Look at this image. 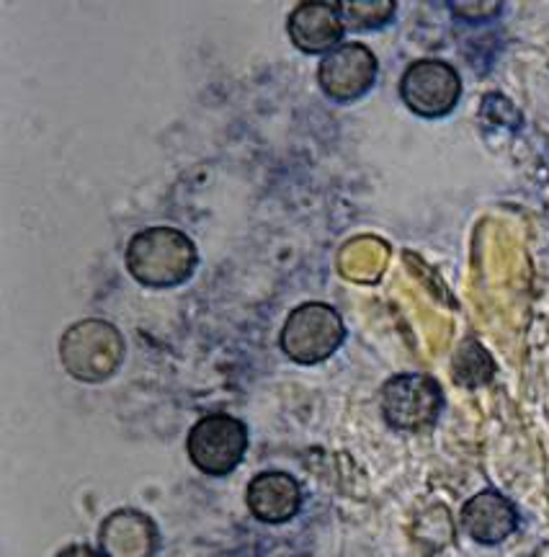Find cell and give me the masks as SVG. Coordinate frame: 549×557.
I'll return each instance as SVG.
<instances>
[{
  "instance_id": "cell-1",
  "label": "cell",
  "mask_w": 549,
  "mask_h": 557,
  "mask_svg": "<svg viewBox=\"0 0 549 557\" xmlns=\"http://www.w3.org/2000/svg\"><path fill=\"white\" fill-rule=\"evenodd\" d=\"M197 246L176 227H150L137 233L127 246L129 274L152 289L184 284L197 269Z\"/></svg>"
},
{
  "instance_id": "cell-2",
  "label": "cell",
  "mask_w": 549,
  "mask_h": 557,
  "mask_svg": "<svg viewBox=\"0 0 549 557\" xmlns=\"http://www.w3.org/2000/svg\"><path fill=\"white\" fill-rule=\"evenodd\" d=\"M122 333L107 320L88 318L71 325L60 338V361L67 374L80 382H103L114 377L124 361Z\"/></svg>"
},
{
  "instance_id": "cell-3",
  "label": "cell",
  "mask_w": 549,
  "mask_h": 557,
  "mask_svg": "<svg viewBox=\"0 0 549 557\" xmlns=\"http://www.w3.org/2000/svg\"><path fill=\"white\" fill-rule=\"evenodd\" d=\"M346 325L336 308L325 302H304L289 312L282 331L284 354L297 364H320L338 351Z\"/></svg>"
},
{
  "instance_id": "cell-4",
  "label": "cell",
  "mask_w": 549,
  "mask_h": 557,
  "mask_svg": "<svg viewBox=\"0 0 549 557\" xmlns=\"http://www.w3.org/2000/svg\"><path fill=\"white\" fill-rule=\"evenodd\" d=\"M186 451H189L194 468L204 475H230L248 451L246 423L227 413L199 418L186 438Z\"/></svg>"
},
{
  "instance_id": "cell-5",
  "label": "cell",
  "mask_w": 549,
  "mask_h": 557,
  "mask_svg": "<svg viewBox=\"0 0 549 557\" xmlns=\"http://www.w3.org/2000/svg\"><path fill=\"white\" fill-rule=\"evenodd\" d=\"M385 421L398 431H423L434 426L444 408L439 382L428 374H395L379 395Z\"/></svg>"
},
{
  "instance_id": "cell-6",
  "label": "cell",
  "mask_w": 549,
  "mask_h": 557,
  "mask_svg": "<svg viewBox=\"0 0 549 557\" xmlns=\"http://www.w3.org/2000/svg\"><path fill=\"white\" fill-rule=\"evenodd\" d=\"M400 96L413 114L439 120L454 111L462 96V78L444 60H415L400 78Z\"/></svg>"
},
{
  "instance_id": "cell-7",
  "label": "cell",
  "mask_w": 549,
  "mask_h": 557,
  "mask_svg": "<svg viewBox=\"0 0 549 557\" xmlns=\"http://www.w3.org/2000/svg\"><path fill=\"white\" fill-rule=\"evenodd\" d=\"M377 58L361 41L338 45L317 67V83L330 99L353 101L364 96L377 81Z\"/></svg>"
},
{
  "instance_id": "cell-8",
  "label": "cell",
  "mask_w": 549,
  "mask_h": 557,
  "mask_svg": "<svg viewBox=\"0 0 549 557\" xmlns=\"http://www.w3.org/2000/svg\"><path fill=\"white\" fill-rule=\"evenodd\" d=\"M462 529L477 545H500L519 529V511L498 491H479L462 506Z\"/></svg>"
},
{
  "instance_id": "cell-9",
  "label": "cell",
  "mask_w": 549,
  "mask_h": 557,
  "mask_svg": "<svg viewBox=\"0 0 549 557\" xmlns=\"http://www.w3.org/2000/svg\"><path fill=\"white\" fill-rule=\"evenodd\" d=\"M289 37L308 54L333 52L344 39V16L336 3H300L289 13Z\"/></svg>"
},
{
  "instance_id": "cell-10",
  "label": "cell",
  "mask_w": 549,
  "mask_h": 557,
  "mask_svg": "<svg viewBox=\"0 0 549 557\" xmlns=\"http://www.w3.org/2000/svg\"><path fill=\"white\" fill-rule=\"evenodd\" d=\"M246 500L250 513L263 524H284L300 513L302 491L287 472H261L250 480Z\"/></svg>"
},
{
  "instance_id": "cell-11",
  "label": "cell",
  "mask_w": 549,
  "mask_h": 557,
  "mask_svg": "<svg viewBox=\"0 0 549 557\" xmlns=\"http://www.w3.org/2000/svg\"><path fill=\"white\" fill-rule=\"evenodd\" d=\"M99 542L103 557H152L158 549V529L145 513L122 508L103 521Z\"/></svg>"
},
{
  "instance_id": "cell-12",
  "label": "cell",
  "mask_w": 549,
  "mask_h": 557,
  "mask_svg": "<svg viewBox=\"0 0 549 557\" xmlns=\"http://www.w3.org/2000/svg\"><path fill=\"white\" fill-rule=\"evenodd\" d=\"M451 372H454L457 385L483 387L488 385L492 374H496V361H492L490 354L485 351L483 344L470 338L457 348L454 361H451Z\"/></svg>"
},
{
  "instance_id": "cell-13",
  "label": "cell",
  "mask_w": 549,
  "mask_h": 557,
  "mask_svg": "<svg viewBox=\"0 0 549 557\" xmlns=\"http://www.w3.org/2000/svg\"><path fill=\"white\" fill-rule=\"evenodd\" d=\"M344 24L351 29H377L385 26L395 16L392 0H351V3H338Z\"/></svg>"
},
{
  "instance_id": "cell-14",
  "label": "cell",
  "mask_w": 549,
  "mask_h": 557,
  "mask_svg": "<svg viewBox=\"0 0 549 557\" xmlns=\"http://www.w3.org/2000/svg\"><path fill=\"white\" fill-rule=\"evenodd\" d=\"M451 11L457 13V16L464 18V21H488L492 16H498L500 13V3H454L451 5Z\"/></svg>"
},
{
  "instance_id": "cell-15",
  "label": "cell",
  "mask_w": 549,
  "mask_h": 557,
  "mask_svg": "<svg viewBox=\"0 0 549 557\" xmlns=\"http://www.w3.org/2000/svg\"><path fill=\"white\" fill-rule=\"evenodd\" d=\"M58 557H103V555L96 553V549H90L88 545H71L62 549Z\"/></svg>"
},
{
  "instance_id": "cell-16",
  "label": "cell",
  "mask_w": 549,
  "mask_h": 557,
  "mask_svg": "<svg viewBox=\"0 0 549 557\" xmlns=\"http://www.w3.org/2000/svg\"><path fill=\"white\" fill-rule=\"evenodd\" d=\"M532 557H549V540L541 542V545H539L537 549H534Z\"/></svg>"
}]
</instances>
